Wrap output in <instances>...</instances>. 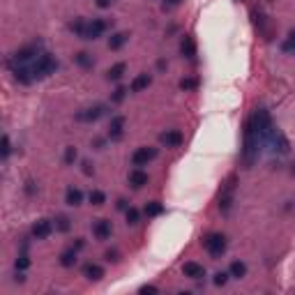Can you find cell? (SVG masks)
<instances>
[{
  "label": "cell",
  "instance_id": "obj_1",
  "mask_svg": "<svg viewBox=\"0 0 295 295\" xmlns=\"http://www.w3.org/2000/svg\"><path fill=\"white\" fill-rule=\"evenodd\" d=\"M258 146H260V139L254 125L247 120V127H244V143H242V159L247 166H252L256 162V155H258Z\"/></svg>",
  "mask_w": 295,
  "mask_h": 295
},
{
  "label": "cell",
  "instance_id": "obj_2",
  "mask_svg": "<svg viewBox=\"0 0 295 295\" xmlns=\"http://www.w3.org/2000/svg\"><path fill=\"white\" fill-rule=\"evenodd\" d=\"M249 122L254 125V129H256V134H258V139H260V143H265L268 141V136H270V131H272V120H270V113L265 111V109H256L254 111V115L249 118Z\"/></svg>",
  "mask_w": 295,
  "mask_h": 295
},
{
  "label": "cell",
  "instance_id": "obj_3",
  "mask_svg": "<svg viewBox=\"0 0 295 295\" xmlns=\"http://www.w3.org/2000/svg\"><path fill=\"white\" fill-rule=\"evenodd\" d=\"M55 67H58V60L53 58L51 53H42L39 58H37L35 62H33V76L35 78H46V76H51L53 72H55Z\"/></svg>",
  "mask_w": 295,
  "mask_h": 295
},
{
  "label": "cell",
  "instance_id": "obj_4",
  "mask_svg": "<svg viewBox=\"0 0 295 295\" xmlns=\"http://www.w3.org/2000/svg\"><path fill=\"white\" fill-rule=\"evenodd\" d=\"M235 175H228V180L221 184V189H219V210L221 212H231L233 208V201H235Z\"/></svg>",
  "mask_w": 295,
  "mask_h": 295
},
{
  "label": "cell",
  "instance_id": "obj_5",
  "mask_svg": "<svg viewBox=\"0 0 295 295\" xmlns=\"http://www.w3.org/2000/svg\"><path fill=\"white\" fill-rule=\"evenodd\" d=\"M203 247L212 258H221L226 254V238L221 233H210L203 238Z\"/></svg>",
  "mask_w": 295,
  "mask_h": 295
},
{
  "label": "cell",
  "instance_id": "obj_6",
  "mask_svg": "<svg viewBox=\"0 0 295 295\" xmlns=\"http://www.w3.org/2000/svg\"><path fill=\"white\" fill-rule=\"evenodd\" d=\"M39 55H42V42H30V44H26V46H21V49L12 55V62L23 65V62L37 60Z\"/></svg>",
  "mask_w": 295,
  "mask_h": 295
},
{
  "label": "cell",
  "instance_id": "obj_7",
  "mask_svg": "<svg viewBox=\"0 0 295 295\" xmlns=\"http://www.w3.org/2000/svg\"><path fill=\"white\" fill-rule=\"evenodd\" d=\"M106 109H109L106 104H92V106H88V109H83V111H78L76 120L78 122H97L102 115H106Z\"/></svg>",
  "mask_w": 295,
  "mask_h": 295
},
{
  "label": "cell",
  "instance_id": "obj_8",
  "mask_svg": "<svg viewBox=\"0 0 295 295\" xmlns=\"http://www.w3.org/2000/svg\"><path fill=\"white\" fill-rule=\"evenodd\" d=\"M157 157V148H136L134 152H131V164L134 166H148L152 159Z\"/></svg>",
  "mask_w": 295,
  "mask_h": 295
},
{
  "label": "cell",
  "instance_id": "obj_9",
  "mask_svg": "<svg viewBox=\"0 0 295 295\" xmlns=\"http://www.w3.org/2000/svg\"><path fill=\"white\" fill-rule=\"evenodd\" d=\"M106 28H109V21H104V18H92V21H88L86 37H83V39L95 42V39H99V37L106 33Z\"/></svg>",
  "mask_w": 295,
  "mask_h": 295
},
{
  "label": "cell",
  "instance_id": "obj_10",
  "mask_svg": "<svg viewBox=\"0 0 295 295\" xmlns=\"http://www.w3.org/2000/svg\"><path fill=\"white\" fill-rule=\"evenodd\" d=\"M268 141L275 146V150H277L279 155H286L288 150H291V146H288V139L284 136V131L277 129V127H272V131H270V136Z\"/></svg>",
  "mask_w": 295,
  "mask_h": 295
},
{
  "label": "cell",
  "instance_id": "obj_11",
  "mask_svg": "<svg viewBox=\"0 0 295 295\" xmlns=\"http://www.w3.org/2000/svg\"><path fill=\"white\" fill-rule=\"evenodd\" d=\"M53 228L55 226H53L51 219H37L35 224H33V238L35 240H46L53 233Z\"/></svg>",
  "mask_w": 295,
  "mask_h": 295
},
{
  "label": "cell",
  "instance_id": "obj_12",
  "mask_svg": "<svg viewBox=\"0 0 295 295\" xmlns=\"http://www.w3.org/2000/svg\"><path fill=\"white\" fill-rule=\"evenodd\" d=\"M148 180H150L148 173L143 171V168H139V166H136V168H131L129 175H127V183H129L131 189H141V187H146Z\"/></svg>",
  "mask_w": 295,
  "mask_h": 295
},
{
  "label": "cell",
  "instance_id": "obj_13",
  "mask_svg": "<svg viewBox=\"0 0 295 295\" xmlns=\"http://www.w3.org/2000/svg\"><path fill=\"white\" fill-rule=\"evenodd\" d=\"M92 235H95L97 240H109L113 235V226L109 219H97L95 224H92Z\"/></svg>",
  "mask_w": 295,
  "mask_h": 295
},
{
  "label": "cell",
  "instance_id": "obj_14",
  "mask_svg": "<svg viewBox=\"0 0 295 295\" xmlns=\"http://www.w3.org/2000/svg\"><path fill=\"white\" fill-rule=\"evenodd\" d=\"M122 136H125V118H122V115H113L111 125H109V139L120 141Z\"/></svg>",
  "mask_w": 295,
  "mask_h": 295
},
{
  "label": "cell",
  "instance_id": "obj_15",
  "mask_svg": "<svg viewBox=\"0 0 295 295\" xmlns=\"http://www.w3.org/2000/svg\"><path fill=\"white\" fill-rule=\"evenodd\" d=\"M159 141H162V146L166 148H180L183 146V134L178 129H166L162 136H159Z\"/></svg>",
  "mask_w": 295,
  "mask_h": 295
},
{
  "label": "cell",
  "instance_id": "obj_16",
  "mask_svg": "<svg viewBox=\"0 0 295 295\" xmlns=\"http://www.w3.org/2000/svg\"><path fill=\"white\" fill-rule=\"evenodd\" d=\"M183 272H184V277H189V279H203L205 277V268L201 265V263H194V260H187L183 265Z\"/></svg>",
  "mask_w": 295,
  "mask_h": 295
},
{
  "label": "cell",
  "instance_id": "obj_17",
  "mask_svg": "<svg viewBox=\"0 0 295 295\" xmlns=\"http://www.w3.org/2000/svg\"><path fill=\"white\" fill-rule=\"evenodd\" d=\"M83 277L90 279V281H99V279L104 277V268L97 265V263H86L83 265Z\"/></svg>",
  "mask_w": 295,
  "mask_h": 295
},
{
  "label": "cell",
  "instance_id": "obj_18",
  "mask_svg": "<svg viewBox=\"0 0 295 295\" xmlns=\"http://www.w3.org/2000/svg\"><path fill=\"white\" fill-rule=\"evenodd\" d=\"M65 203L72 205V208H78V205L83 203V191L78 189V187H70L67 194H65Z\"/></svg>",
  "mask_w": 295,
  "mask_h": 295
},
{
  "label": "cell",
  "instance_id": "obj_19",
  "mask_svg": "<svg viewBox=\"0 0 295 295\" xmlns=\"http://www.w3.org/2000/svg\"><path fill=\"white\" fill-rule=\"evenodd\" d=\"M14 78H17L18 83H23V86H30L33 83V70H28V67H23V65H18V67H14Z\"/></svg>",
  "mask_w": 295,
  "mask_h": 295
},
{
  "label": "cell",
  "instance_id": "obj_20",
  "mask_svg": "<svg viewBox=\"0 0 295 295\" xmlns=\"http://www.w3.org/2000/svg\"><path fill=\"white\" fill-rule=\"evenodd\" d=\"M150 83H152V76H150V74H139V76H134V81L129 83V90L131 92H141V90H146Z\"/></svg>",
  "mask_w": 295,
  "mask_h": 295
},
{
  "label": "cell",
  "instance_id": "obj_21",
  "mask_svg": "<svg viewBox=\"0 0 295 295\" xmlns=\"http://www.w3.org/2000/svg\"><path fill=\"white\" fill-rule=\"evenodd\" d=\"M180 53H183L184 58H194L196 55V42H194V37L184 35L183 42H180Z\"/></svg>",
  "mask_w": 295,
  "mask_h": 295
},
{
  "label": "cell",
  "instance_id": "obj_22",
  "mask_svg": "<svg viewBox=\"0 0 295 295\" xmlns=\"http://www.w3.org/2000/svg\"><path fill=\"white\" fill-rule=\"evenodd\" d=\"M125 72H127V65H125V62H115L111 70L106 72V78H109V81H120V78L125 76Z\"/></svg>",
  "mask_w": 295,
  "mask_h": 295
},
{
  "label": "cell",
  "instance_id": "obj_23",
  "mask_svg": "<svg viewBox=\"0 0 295 295\" xmlns=\"http://www.w3.org/2000/svg\"><path fill=\"white\" fill-rule=\"evenodd\" d=\"M127 33H113L111 37H109V49L111 51H118V49H122L125 46V42H127Z\"/></svg>",
  "mask_w": 295,
  "mask_h": 295
},
{
  "label": "cell",
  "instance_id": "obj_24",
  "mask_svg": "<svg viewBox=\"0 0 295 295\" xmlns=\"http://www.w3.org/2000/svg\"><path fill=\"white\" fill-rule=\"evenodd\" d=\"M76 254H78V249H67V252H62L60 254V265L62 268H74L76 265Z\"/></svg>",
  "mask_w": 295,
  "mask_h": 295
},
{
  "label": "cell",
  "instance_id": "obj_25",
  "mask_svg": "<svg viewBox=\"0 0 295 295\" xmlns=\"http://www.w3.org/2000/svg\"><path fill=\"white\" fill-rule=\"evenodd\" d=\"M76 65L78 67H83V70H92V65H95V58L90 55L88 51H81V53H76Z\"/></svg>",
  "mask_w": 295,
  "mask_h": 295
},
{
  "label": "cell",
  "instance_id": "obj_26",
  "mask_svg": "<svg viewBox=\"0 0 295 295\" xmlns=\"http://www.w3.org/2000/svg\"><path fill=\"white\" fill-rule=\"evenodd\" d=\"M228 275H231L233 279H242L244 275H247V265H244L242 260H233L231 268H228Z\"/></svg>",
  "mask_w": 295,
  "mask_h": 295
},
{
  "label": "cell",
  "instance_id": "obj_27",
  "mask_svg": "<svg viewBox=\"0 0 295 295\" xmlns=\"http://www.w3.org/2000/svg\"><path fill=\"white\" fill-rule=\"evenodd\" d=\"M143 212H146L148 217H159V215L164 212V205H162L159 201H152V203H148L146 208H143Z\"/></svg>",
  "mask_w": 295,
  "mask_h": 295
},
{
  "label": "cell",
  "instance_id": "obj_28",
  "mask_svg": "<svg viewBox=\"0 0 295 295\" xmlns=\"http://www.w3.org/2000/svg\"><path fill=\"white\" fill-rule=\"evenodd\" d=\"M125 217H127V224H129V226H136L141 221V212L136 208H131V205H129V208L125 210Z\"/></svg>",
  "mask_w": 295,
  "mask_h": 295
},
{
  "label": "cell",
  "instance_id": "obj_29",
  "mask_svg": "<svg viewBox=\"0 0 295 295\" xmlns=\"http://www.w3.org/2000/svg\"><path fill=\"white\" fill-rule=\"evenodd\" d=\"M72 33H76L78 37H81V39H83V37H86V28H88V21H83V18H76V21H74V23H72Z\"/></svg>",
  "mask_w": 295,
  "mask_h": 295
},
{
  "label": "cell",
  "instance_id": "obj_30",
  "mask_svg": "<svg viewBox=\"0 0 295 295\" xmlns=\"http://www.w3.org/2000/svg\"><path fill=\"white\" fill-rule=\"evenodd\" d=\"M196 88H199V78L184 76L183 81H180V90H184V92H189V90H196Z\"/></svg>",
  "mask_w": 295,
  "mask_h": 295
},
{
  "label": "cell",
  "instance_id": "obj_31",
  "mask_svg": "<svg viewBox=\"0 0 295 295\" xmlns=\"http://www.w3.org/2000/svg\"><path fill=\"white\" fill-rule=\"evenodd\" d=\"M88 199H90L92 205H104V203H106V194H104V191H99V189H92Z\"/></svg>",
  "mask_w": 295,
  "mask_h": 295
},
{
  "label": "cell",
  "instance_id": "obj_32",
  "mask_svg": "<svg viewBox=\"0 0 295 295\" xmlns=\"http://www.w3.org/2000/svg\"><path fill=\"white\" fill-rule=\"evenodd\" d=\"M72 228V219L70 217H58L55 219V231H60V233H67Z\"/></svg>",
  "mask_w": 295,
  "mask_h": 295
},
{
  "label": "cell",
  "instance_id": "obj_33",
  "mask_svg": "<svg viewBox=\"0 0 295 295\" xmlns=\"http://www.w3.org/2000/svg\"><path fill=\"white\" fill-rule=\"evenodd\" d=\"M78 159V152H76V148L74 146H70V148H65V164L67 166H72L74 162Z\"/></svg>",
  "mask_w": 295,
  "mask_h": 295
},
{
  "label": "cell",
  "instance_id": "obj_34",
  "mask_svg": "<svg viewBox=\"0 0 295 295\" xmlns=\"http://www.w3.org/2000/svg\"><path fill=\"white\" fill-rule=\"evenodd\" d=\"M125 97H127V88H122V86H120V88H115V90H113L111 102H113V104H120Z\"/></svg>",
  "mask_w": 295,
  "mask_h": 295
},
{
  "label": "cell",
  "instance_id": "obj_35",
  "mask_svg": "<svg viewBox=\"0 0 295 295\" xmlns=\"http://www.w3.org/2000/svg\"><path fill=\"white\" fill-rule=\"evenodd\" d=\"M281 49H284L286 53H293L295 51V30H291V33H288V39L281 44Z\"/></svg>",
  "mask_w": 295,
  "mask_h": 295
},
{
  "label": "cell",
  "instance_id": "obj_36",
  "mask_svg": "<svg viewBox=\"0 0 295 295\" xmlns=\"http://www.w3.org/2000/svg\"><path fill=\"white\" fill-rule=\"evenodd\" d=\"M14 265H17V270H21V272L30 268V258H28V254H21V256L17 258V263H14Z\"/></svg>",
  "mask_w": 295,
  "mask_h": 295
},
{
  "label": "cell",
  "instance_id": "obj_37",
  "mask_svg": "<svg viewBox=\"0 0 295 295\" xmlns=\"http://www.w3.org/2000/svg\"><path fill=\"white\" fill-rule=\"evenodd\" d=\"M228 279H231V275H228V272H217L212 281H215V286H226V284H228Z\"/></svg>",
  "mask_w": 295,
  "mask_h": 295
},
{
  "label": "cell",
  "instance_id": "obj_38",
  "mask_svg": "<svg viewBox=\"0 0 295 295\" xmlns=\"http://www.w3.org/2000/svg\"><path fill=\"white\" fill-rule=\"evenodd\" d=\"M9 152H12V146H9V136L5 134V136H2V159H7Z\"/></svg>",
  "mask_w": 295,
  "mask_h": 295
},
{
  "label": "cell",
  "instance_id": "obj_39",
  "mask_svg": "<svg viewBox=\"0 0 295 295\" xmlns=\"http://www.w3.org/2000/svg\"><path fill=\"white\" fill-rule=\"evenodd\" d=\"M180 2H183V0H164V2H162V9H173V7H178Z\"/></svg>",
  "mask_w": 295,
  "mask_h": 295
},
{
  "label": "cell",
  "instance_id": "obj_40",
  "mask_svg": "<svg viewBox=\"0 0 295 295\" xmlns=\"http://www.w3.org/2000/svg\"><path fill=\"white\" fill-rule=\"evenodd\" d=\"M106 260H109V263H118V252H106Z\"/></svg>",
  "mask_w": 295,
  "mask_h": 295
},
{
  "label": "cell",
  "instance_id": "obj_41",
  "mask_svg": "<svg viewBox=\"0 0 295 295\" xmlns=\"http://www.w3.org/2000/svg\"><path fill=\"white\" fill-rule=\"evenodd\" d=\"M141 293H143V295H148V293L155 295V293H159V291H157V286H143V288H141Z\"/></svg>",
  "mask_w": 295,
  "mask_h": 295
},
{
  "label": "cell",
  "instance_id": "obj_42",
  "mask_svg": "<svg viewBox=\"0 0 295 295\" xmlns=\"http://www.w3.org/2000/svg\"><path fill=\"white\" fill-rule=\"evenodd\" d=\"M83 173H86V175L95 173V168H92V164H90V162H83Z\"/></svg>",
  "mask_w": 295,
  "mask_h": 295
},
{
  "label": "cell",
  "instance_id": "obj_43",
  "mask_svg": "<svg viewBox=\"0 0 295 295\" xmlns=\"http://www.w3.org/2000/svg\"><path fill=\"white\" fill-rule=\"evenodd\" d=\"M111 5H113V0H97V7H102V9L111 7Z\"/></svg>",
  "mask_w": 295,
  "mask_h": 295
},
{
  "label": "cell",
  "instance_id": "obj_44",
  "mask_svg": "<svg viewBox=\"0 0 295 295\" xmlns=\"http://www.w3.org/2000/svg\"><path fill=\"white\" fill-rule=\"evenodd\" d=\"M127 208H129V205H127V201H125V199H120V201H118V210H122V212H125V210H127Z\"/></svg>",
  "mask_w": 295,
  "mask_h": 295
},
{
  "label": "cell",
  "instance_id": "obj_45",
  "mask_svg": "<svg viewBox=\"0 0 295 295\" xmlns=\"http://www.w3.org/2000/svg\"><path fill=\"white\" fill-rule=\"evenodd\" d=\"M83 244H86V242H83V240L78 238V240H76V244H74V249H83Z\"/></svg>",
  "mask_w": 295,
  "mask_h": 295
}]
</instances>
